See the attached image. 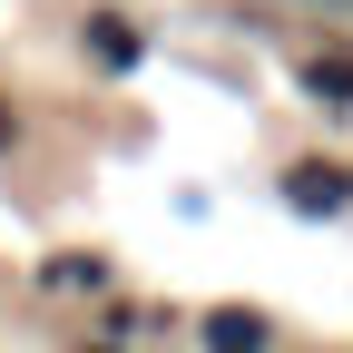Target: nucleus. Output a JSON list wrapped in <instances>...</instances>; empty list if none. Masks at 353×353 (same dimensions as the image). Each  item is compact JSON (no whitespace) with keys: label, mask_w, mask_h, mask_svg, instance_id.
Here are the masks:
<instances>
[{"label":"nucleus","mask_w":353,"mask_h":353,"mask_svg":"<svg viewBox=\"0 0 353 353\" xmlns=\"http://www.w3.org/2000/svg\"><path fill=\"white\" fill-rule=\"evenodd\" d=\"M343 196H353L343 167H294V206H343Z\"/></svg>","instance_id":"1"},{"label":"nucleus","mask_w":353,"mask_h":353,"mask_svg":"<svg viewBox=\"0 0 353 353\" xmlns=\"http://www.w3.org/2000/svg\"><path fill=\"white\" fill-rule=\"evenodd\" d=\"M314 88H334V99H353V59H314Z\"/></svg>","instance_id":"3"},{"label":"nucleus","mask_w":353,"mask_h":353,"mask_svg":"<svg viewBox=\"0 0 353 353\" xmlns=\"http://www.w3.org/2000/svg\"><path fill=\"white\" fill-rule=\"evenodd\" d=\"M0 148H10V99H0Z\"/></svg>","instance_id":"4"},{"label":"nucleus","mask_w":353,"mask_h":353,"mask_svg":"<svg viewBox=\"0 0 353 353\" xmlns=\"http://www.w3.org/2000/svg\"><path fill=\"white\" fill-rule=\"evenodd\" d=\"M88 39H99V59H108V69H128V59H138V30H128L118 10H99V20H88Z\"/></svg>","instance_id":"2"}]
</instances>
